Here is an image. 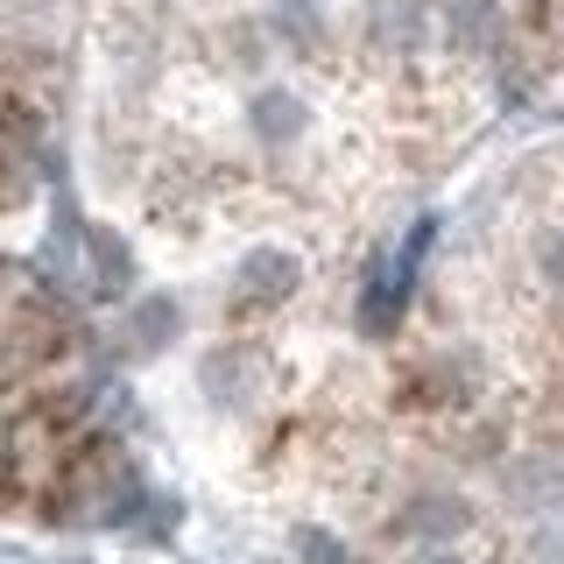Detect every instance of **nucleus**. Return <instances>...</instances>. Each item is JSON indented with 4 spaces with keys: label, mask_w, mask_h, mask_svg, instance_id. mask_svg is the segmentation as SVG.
<instances>
[{
    "label": "nucleus",
    "mask_w": 564,
    "mask_h": 564,
    "mask_svg": "<svg viewBox=\"0 0 564 564\" xmlns=\"http://www.w3.org/2000/svg\"><path fill=\"white\" fill-rule=\"evenodd\" d=\"M120 473H128V458H120L113 437H70V445L43 466V480H35V516L43 522H85V516H99L106 501L120 494Z\"/></svg>",
    "instance_id": "obj_1"
},
{
    "label": "nucleus",
    "mask_w": 564,
    "mask_h": 564,
    "mask_svg": "<svg viewBox=\"0 0 564 564\" xmlns=\"http://www.w3.org/2000/svg\"><path fill=\"white\" fill-rule=\"evenodd\" d=\"M70 352V311L43 290H22L0 304V388H29Z\"/></svg>",
    "instance_id": "obj_2"
},
{
    "label": "nucleus",
    "mask_w": 564,
    "mask_h": 564,
    "mask_svg": "<svg viewBox=\"0 0 564 564\" xmlns=\"http://www.w3.org/2000/svg\"><path fill=\"white\" fill-rule=\"evenodd\" d=\"M388 402H395L402 416H445L466 402V367L445 360V352H423V360H402L395 388H388Z\"/></svg>",
    "instance_id": "obj_3"
},
{
    "label": "nucleus",
    "mask_w": 564,
    "mask_h": 564,
    "mask_svg": "<svg viewBox=\"0 0 564 564\" xmlns=\"http://www.w3.org/2000/svg\"><path fill=\"white\" fill-rule=\"evenodd\" d=\"M29 163H35V113L14 93H0V212L29 198Z\"/></svg>",
    "instance_id": "obj_4"
},
{
    "label": "nucleus",
    "mask_w": 564,
    "mask_h": 564,
    "mask_svg": "<svg viewBox=\"0 0 564 564\" xmlns=\"http://www.w3.org/2000/svg\"><path fill=\"white\" fill-rule=\"evenodd\" d=\"M290 282H296V269L282 254H261L254 269L240 275V317H254V311H275L282 296H290Z\"/></svg>",
    "instance_id": "obj_5"
},
{
    "label": "nucleus",
    "mask_w": 564,
    "mask_h": 564,
    "mask_svg": "<svg viewBox=\"0 0 564 564\" xmlns=\"http://www.w3.org/2000/svg\"><path fill=\"white\" fill-rule=\"evenodd\" d=\"M35 494V473H29V458H22V445L8 437V423H0V516H14Z\"/></svg>",
    "instance_id": "obj_6"
}]
</instances>
